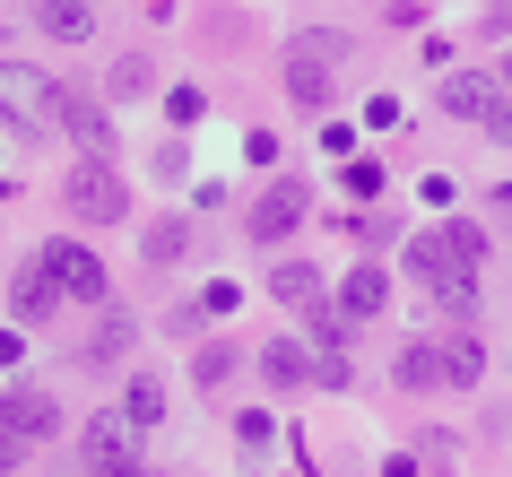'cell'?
Instances as JSON below:
<instances>
[{"label": "cell", "instance_id": "obj_26", "mask_svg": "<svg viewBox=\"0 0 512 477\" xmlns=\"http://www.w3.org/2000/svg\"><path fill=\"white\" fill-rule=\"evenodd\" d=\"M504 96H512V61H504Z\"/></svg>", "mask_w": 512, "mask_h": 477}, {"label": "cell", "instance_id": "obj_5", "mask_svg": "<svg viewBox=\"0 0 512 477\" xmlns=\"http://www.w3.org/2000/svg\"><path fill=\"white\" fill-rule=\"evenodd\" d=\"M61 131L79 139L87 165H113V113L96 105V96H61Z\"/></svg>", "mask_w": 512, "mask_h": 477}, {"label": "cell", "instance_id": "obj_14", "mask_svg": "<svg viewBox=\"0 0 512 477\" xmlns=\"http://www.w3.org/2000/svg\"><path fill=\"white\" fill-rule=\"evenodd\" d=\"M35 18H44L53 44H87V35H96V0H44Z\"/></svg>", "mask_w": 512, "mask_h": 477}, {"label": "cell", "instance_id": "obj_25", "mask_svg": "<svg viewBox=\"0 0 512 477\" xmlns=\"http://www.w3.org/2000/svg\"><path fill=\"white\" fill-rule=\"evenodd\" d=\"M486 131H495V139H512V105H504V113H495V122H486Z\"/></svg>", "mask_w": 512, "mask_h": 477}, {"label": "cell", "instance_id": "obj_10", "mask_svg": "<svg viewBox=\"0 0 512 477\" xmlns=\"http://www.w3.org/2000/svg\"><path fill=\"white\" fill-rule=\"evenodd\" d=\"M495 96H504V79H486V70H460V79H443V113L452 122H495Z\"/></svg>", "mask_w": 512, "mask_h": 477}, {"label": "cell", "instance_id": "obj_24", "mask_svg": "<svg viewBox=\"0 0 512 477\" xmlns=\"http://www.w3.org/2000/svg\"><path fill=\"white\" fill-rule=\"evenodd\" d=\"M18 460H27V443H18V434H0V477L18 469Z\"/></svg>", "mask_w": 512, "mask_h": 477}, {"label": "cell", "instance_id": "obj_12", "mask_svg": "<svg viewBox=\"0 0 512 477\" xmlns=\"http://www.w3.org/2000/svg\"><path fill=\"white\" fill-rule=\"evenodd\" d=\"M382 304H391V269H382V261H356L348 278H339V313L365 321V313H382Z\"/></svg>", "mask_w": 512, "mask_h": 477}, {"label": "cell", "instance_id": "obj_20", "mask_svg": "<svg viewBox=\"0 0 512 477\" xmlns=\"http://www.w3.org/2000/svg\"><path fill=\"white\" fill-rule=\"evenodd\" d=\"M174 252H191V226H183V217H165L157 235H148V261H174Z\"/></svg>", "mask_w": 512, "mask_h": 477}, {"label": "cell", "instance_id": "obj_13", "mask_svg": "<svg viewBox=\"0 0 512 477\" xmlns=\"http://www.w3.org/2000/svg\"><path fill=\"white\" fill-rule=\"evenodd\" d=\"M270 295H278V304H296V313H322V269H313V261H278L270 269Z\"/></svg>", "mask_w": 512, "mask_h": 477}, {"label": "cell", "instance_id": "obj_15", "mask_svg": "<svg viewBox=\"0 0 512 477\" xmlns=\"http://www.w3.org/2000/svg\"><path fill=\"white\" fill-rule=\"evenodd\" d=\"M400 391H452L443 347H400Z\"/></svg>", "mask_w": 512, "mask_h": 477}, {"label": "cell", "instance_id": "obj_9", "mask_svg": "<svg viewBox=\"0 0 512 477\" xmlns=\"http://www.w3.org/2000/svg\"><path fill=\"white\" fill-rule=\"evenodd\" d=\"M9 313H18V321L61 313V278L44 269V252H35V261H18V278H9Z\"/></svg>", "mask_w": 512, "mask_h": 477}, {"label": "cell", "instance_id": "obj_23", "mask_svg": "<svg viewBox=\"0 0 512 477\" xmlns=\"http://www.w3.org/2000/svg\"><path fill=\"white\" fill-rule=\"evenodd\" d=\"M165 113H174V122H200V113H209V96H200V87H174V96H165Z\"/></svg>", "mask_w": 512, "mask_h": 477}, {"label": "cell", "instance_id": "obj_3", "mask_svg": "<svg viewBox=\"0 0 512 477\" xmlns=\"http://www.w3.org/2000/svg\"><path fill=\"white\" fill-rule=\"evenodd\" d=\"M330 87H339V79H330V44H322V35H296V44H287V96H296L304 113H322Z\"/></svg>", "mask_w": 512, "mask_h": 477}, {"label": "cell", "instance_id": "obj_21", "mask_svg": "<svg viewBox=\"0 0 512 477\" xmlns=\"http://www.w3.org/2000/svg\"><path fill=\"white\" fill-rule=\"evenodd\" d=\"M122 347H131V321H122V313H105V330L87 339V356H122Z\"/></svg>", "mask_w": 512, "mask_h": 477}, {"label": "cell", "instance_id": "obj_2", "mask_svg": "<svg viewBox=\"0 0 512 477\" xmlns=\"http://www.w3.org/2000/svg\"><path fill=\"white\" fill-rule=\"evenodd\" d=\"M61 200H70V217H87V226H113V217H131V183H122L113 165H70Z\"/></svg>", "mask_w": 512, "mask_h": 477}, {"label": "cell", "instance_id": "obj_6", "mask_svg": "<svg viewBox=\"0 0 512 477\" xmlns=\"http://www.w3.org/2000/svg\"><path fill=\"white\" fill-rule=\"evenodd\" d=\"M44 269L61 278L70 304H105V269H96V252H79V243H44Z\"/></svg>", "mask_w": 512, "mask_h": 477}, {"label": "cell", "instance_id": "obj_4", "mask_svg": "<svg viewBox=\"0 0 512 477\" xmlns=\"http://www.w3.org/2000/svg\"><path fill=\"white\" fill-rule=\"evenodd\" d=\"M131 469H139V425L105 408L87 425V477H131Z\"/></svg>", "mask_w": 512, "mask_h": 477}, {"label": "cell", "instance_id": "obj_7", "mask_svg": "<svg viewBox=\"0 0 512 477\" xmlns=\"http://www.w3.org/2000/svg\"><path fill=\"white\" fill-rule=\"evenodd\" d=\"M0 434H18V443H53V434H61L53 391H9V399H0Z\"/></svg>", "mask_w": 512, "mask_h": 477}, {"label": "cell", "instance_id": "obj_8", "mask_svg": "<svg viewBox=\"0 0 512 477\" xmlns=\"http://www.w3.org/2000/svg\"><path fill=\"white\" fill-rule=\"evenodd\" d=\"M304 209H313V191H304V183H270L261 200H252V235H261V243L296 235V226H304Z\"/></svg>", "mask_w": 512, "mask_h": 477}, {"label": "cell", "instance_id": "obj_1", "mask_svg": "<svg viewBox=\"0 0 512 477\" xmlns=\"http://www.w3.org/2000/svg\"><path fill=\"white\" fill-rule=\"evenodd\" d=\"M61 96H70V87H53L35 61H0V131L44 139V131L61 122Z\"/></svg>", "mask_w": 512, "mask_h": 477}, {"label": "cell", "instance_id": "obj_17", "mask_svg": "<svg viewBox=\"0 0 512 477\" xmlns=\"http://www.w3.org/2000/svg\"><path fill=\"white\" fill-rule=\"evenodd\" d=\"M139 87H148V53H122L113 79H105V96H139Z\"/></svg>", "mask_w": 512, "mask_h": 477}, {"label": "cell", "instance_id": "obj_16", "mask_svg": "<svg viewBox=\"0 0 512 477\" xmlns=\"http://www.w3.org/2000/svg\"><path fill=\"white\" fill-rule=\"evenodd\" d=\"M443 365H452V382H478V365H486V347L469 339V330H452V339H443Z\"/></svg>", "mask_w": 512, "mask_h": 477}, {"label": "cell", "instance_id": "obj_11", "mask_svg": "<svg viewBox=\"0 0 512 477\" xmlns=\"http://www.w3.org/2000/svg\"><path fill=\"white\" fill-rule=\"evenodd\" d=\"M261 382H270V391L322 382V373H313V347H304V339H261Z\"/></svg>", "mask_w": 512, "mask_h": 477}, {"label": "cell", "instance_id": "obj_19", "mask_svg": "<svg viewBox=\"0 0 512 477\" xmlns=\"http://www.w3.org/2000/svg\"><path fill=\"white\" fill-rule=\"evenodd\" d=\"M226 373H235V347H200V365H191V382H200V391H217Z\"/></svg>", "mask_w": 512, "mask_h": 477}, {"label": "cell", "instance_id": "obj_22", "mask_svg": "<svg viewBox=\"0 0 512 477\" xmlns=\"http://www.w3.org/2000/svg\"><path fill=\"white\" fill-rule=\"evenodd\" d=\"M235 443H243V460H261L270 451V417H235Z\"/></svg>", "mask_w": 512, "mask_h": 477}, {"label": "cell", "instance_id": "obj_18", "mask_svg": "<svg viewBox=\"0 0 512 477\" xmlns=\"http://www.w3.org/2000/svg\"><path fill=\"white\" fill-rule=\"evenodd\" d=\"M122 417H131V425H157V417H165V391H157V382H131Z\"/></svg>", "mask_w": 512, "mask_h": 477}]
</instances>
